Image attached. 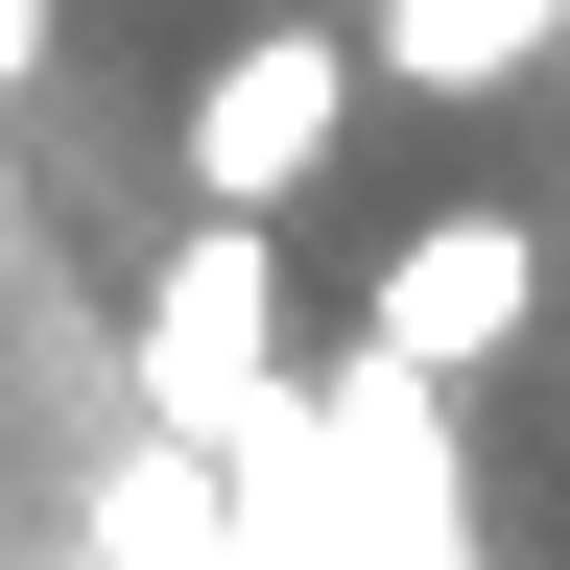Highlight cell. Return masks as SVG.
I'll use <instances>...</instances> for the list:
<instances>
[{
	"label": "cell",
	"instance_id": "5",
	"mask_svg": "<svg viewBox=\"0 0 570 570\" xmlns=\"http://www.w3.org/2000/svg\"><path fill=\"white\" fill-rule=\"evenodd\" d=\"M547 48H570V0H381V71H404V96H523Z\"/></svg>",
	"mask_w": 570,
	"mask_h": 570
},
{
	"label": "cell",
	"instance_id": "7",
	"mask_svg": "<svg viewBox=\"0 0 570 570\" xmlns=\"http://www.w3.org/2000/svg\"><path fill=\"white\" fill-rule=\"evenodd\" d=\"M0 262H24V167H0Z\"/></svg>",
	"mask_w": 570,
	"mask_h": 570
},
{
	"label": "cell",
	"instance_id": "2",
	"mask_svg": "<svg viewBox=\"0 0 570 570\" xmlns=\"http://www.w3.org/2000/svg\"><path fill=\"white\" fill-rule=\"evenodd\" d=\"M119 381H142V428H190V452H238V428L285 404V238H262V214H214V190H190V238L142 262Z\"/></svg>",
	"mask_w": 570,
	"mask_h": 570
},
{
	"label": "cell",
	"instance_id": "6",
	"mask_svg": "<svg viewBox=\"0 0 570 570\" xmlns=\"http://www.w3.org/2000/svg\"><path fill=\"white\" fill-rule=\"evenodd\" d=\"M48 48H71V24H48V0H0V96H24V71H48Z\"/></svg>",
	"mask_w": 570,
	"mask_h": 570
},
{
	"label": "cell",
	"instance_id": "1",
	"mask_svg": "<svg viewBox=\"0 0 570 570\" xmlns=\"http://www.w3.org/2000/svg\"><path fill=\"white\" fill-rule=\"evenodd\" d=\"M238 547L262 570H452V428H428V356L356 333L333 381H285L238 428Z\"/></svg>",
	"mask_w": 570,
	"mask_h": 570
},
{
	"label": "cell",
	"instance_id": "3",
	"mask_svg": "<svg viewBox=\"0 0 570 570\" xmlns=\"http://www.w3.org/2000/svg\"><path fill=\"white\" fill-rule=\"evenodd\" d=\"M333 142H356V48L333 24H238V48L190 71V190L214 214H285Z\"/></svg>",
	"mask_w": 570,
	"mask_h": 570
},
{
	"label": "cell",
	"instance_id": "4",
	"mask_svg": "<svg viewBox=\"0 0 570 570\" xmlns=\"http://www.w3.org/2000/svg\"><path fill=\"white\" fill-rule=\"evenodd\" d=\"M523 309H547V238H523V214H428V238L356 285V333H381V356H428V381L523 356Z\"/></svg>",
	"mask_w": 570,
	"mask_h": 570
}]
</instances>
